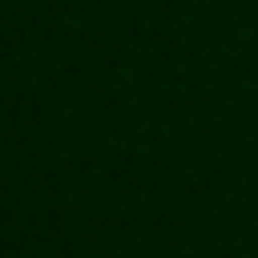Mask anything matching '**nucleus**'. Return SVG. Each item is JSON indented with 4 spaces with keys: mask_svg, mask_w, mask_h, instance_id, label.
I'll return each instance as SVG.
<instances>
[]
</instances>
